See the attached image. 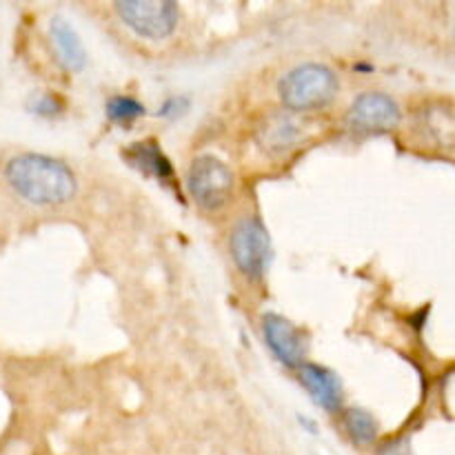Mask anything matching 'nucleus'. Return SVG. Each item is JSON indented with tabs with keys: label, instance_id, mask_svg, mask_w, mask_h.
Returning <instances> with one entry per match:
<instances>
[{
	"label": "nucleus",
	"instance_id": "obj_1",
	"mask_svg": "<svg viewBox=\"0 0 455 455\" xmlns=\"http://www.w3.org/2000/svg\"><path fill=\"white\" fill-rule=\"evenodd\" d=\"M9 187L22 200L40 207L69 203L76 196V176L65 163L43 154H20L4 167Z\"/></svg>",
	"mask_w": 455,
	"mask_h": 455
},
{
	"label": "nucleus",
	"instance_id": "obj_2",
	"mask_svg": "<svg viewBox=\"0 0 455 455\" xmlns=\"http://www.w3.org/2000/svg\"><path fill=\"white\" fill-rule=\"evenodd\" d=\"M280 100L291 111L323 109L336 98L338 78L327 65L305 62L293 67L280 80Z\"/></svg>",
	"mask_w": 455,
	"mask_h": 455
},
{
	"label": "nucleus",
	"instance_id": "obj_3",
	"mask_svg": "<svg viewBox=\"0 0 455 455\" xmlns=\"http://www.w3.org/2000/svg\"><path fill=\"white\" fill-rule=\"evenodd\" d=\"M187 187L200 209L216 212L234 194V173L218 156L204 154L191 163L187 172Z\"/></svg>",
	"mask_w": 455,
	"mask_h": 455
},
{
	"label": "nucleus",
	"instance_id": "obj_4",
	"mask_svg": "<svg viewBox=\"0 0 455 455\" xmlns=\"http://www.w3.org/2000/svg\"><path fill=\"white\" fill-rule=\"evenodd\" d=\"M116 13L142 38L163 40L178 25V4L169 0H123L116 3Z\"/></svg>",
	"mask_w": 455,
	"mask_h": 455
},
{
	"label": "nucleus",
	"instance_id": "obj_5",
	"mask_svg": "<svg viewBox=\"0 0 455 455\" xmlns=\"http://www.w3.org/2000/svg\"><path fill=\"white\" fill-rule=\"evenodd\" d=\"M231 256L249 278H262L271 260V240L258 218H244L231 234Z\"/></svg>",
	"mask_w": 455,
	"mask_h": 455
},
{
	"label": "nucleus",
	"instance_id": "obj_6",
	"mask_svg": "<svg viewBox=\"0 0 455 455\" xmlns=\"http://www.w3.org/2000/svg\"><path fill=\"white\" fill-rule=\"evenodd\" d=\"M400 123V107L389 93H360L349 109V124L358 132H391Z\"/></svg>",
	"mask_w": 455,
	"mask_h": 455
},
{
	"label": "nucleus",
	"instance_id": "obj_7",
	"mask_svg": "<svg viewBox=\"0 0 455 455\" xmlns=\"http://www.w3.org/2000/svg\"><path fill=\"white\" fill-rule=\"evenodd\" d=\"M262 333L271 354L287 367H300L305 364L307 342L302 333L278 314H269L262 320Z\"/></svg>",
	"mask_w": 455,
	"mask_h": 455
},
{
	"label": "nucleus",
	"instance_id": "obj_8",
	"mask_svg": "<svg viewBox=\"0 0 455 455\" xmlns=\"http://www.w3.org/2000/svg\"><path fill=\"white\" fill-rule=\"evenodd\" d=\"M298 378L324 411H338L342 407V385L333 371L320 364L305 363L298 367Z\"/></svg>",
	"mask_w": 455,
	"mask_h": 455
},
{
	"label": "nucleus",
	"instance_id": "obj_9",
	"mask_svg": "<svg viewBox=\"0 0 455 455\" xmlns=\"http://www.w3.org/2000/svg\"><path fill=\"white\" fill-rule=\"evenodd\" d=\"M49 36H52L53 52H56L60 65L71 71L83 69L87 56H84V47L80 43L78 31L71 27V22H67L65 18H53L49 22Z\"/></svg>",
	"mask_w": 455,
	"mask_h": 455
},
{
	"label": "nucleus",
	"instance_id": "obj_10",
	"mask_svg": "<svg viewBox=\"0 0 455 455\" xmlns=\"http://www.w3.org/2000/svg\"><path fill=\"white\" fill-rule=\"evenodd\" d=\"M127 158L136 164L138 169H142L145 173L154 176L156 180L169 182L173 180V167L167 160V156L160 151V147L154 140H142L138 145H133L127 151Z\"/></svg>",
	"mask_w": 455,
	"mask_h": 455
},
{
	"label": "nucleus",
	"instance_id": "obj_11",
	"mask_svg": "<svg viewBox=\"0 0 455 455\" xmlns=\"http://www.w3.org/2000/svg\"><path fill=\"white\" fill-rule=\"evenodd\" d=\"M302 138H305L302 123L287 118V116H275V118L269 120V123L265 124V129H262L260 142L267 149L274 151V154H280V151H287L291 149V147H296Z\"/></svg>",
	"mask_w": 455,
	"mask_h": 455
},
{
	"label": "nucleus",
	"instance_id": "obj_12",
	"mask_svg": "<svg viewBox=\"0 0 455 455\" xmlns=\"http://www.w3.org/2000/svg\"><path fill=\"white\" fill-rule=\"evenodd\" d=\"M347 431L358 444H371L378 438V422L371 413L363 409H349L347 411Z\"/></svg>",
	"mask_w": 455,
	"mask_h": 455
},
{
	"label": "nucleus",
	"instance_id": "obj_13",
	"mask_svg": "<svg viewBox=\"0 0 455 455\" xmlns=\"http://www.w3.org/2000/svg\"><path fill=\"white\" fill-rule=\"evenodd\" d=\"M145 114V107L140 100L129 96H116L107 102V116L114 123H133L136 118Z\"/></svg>",
	"mask_w": 455,
	"mask_h": 455
},
{
	"label": "nucleus",
	"instance_id": "obj_14",
	"mask_svg": "<svg viewBox=\"0 0 455 455\" xmlns=\"http://www.w3.org/2000/svg\"><path fill=\"white\" fill-rule=\"evenodd\" d=\"M62 109L60 100H56L53 96H40L38 102L34 105V111H38V114L43 116H52V114H58V111Z\"/></svg>",
	"mask_w": 455,
	"mask_h": 455
},
{
	"label": "nucleus",
	"instance_id": "obj_15",
	"mask_svg": "<svg viewBox=\"0 0 455 455\" xmlns=\"http://www.w3.org/2000/svg\"><path fill=\"white\" fill-rule=\"evenodd\" d=\"M187 105H189V102H187L185 98H172V100H167L163 105V109H160V116H167V118H176L178 114H182V111L187 109Z\"/></svg>",
	"mask_w": 455,
	"mask_h": 455
},
{
	"label": "nucleus",
	"instance_id": "obj_16",
	"mask_svg": "<svg viewBox=\"0 0 455 455\" xmlns=\"http://www.w3.org/2000/svg\"><path fill=\"white\" fill-rule=\"evenodd\" d=\"M378 455H411V449L407 447V443H389L380 449Z\"/></svg>",
	"mask_w": 455,
	"mask_h": 455
}]
</instances>
